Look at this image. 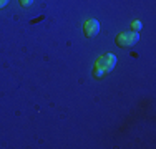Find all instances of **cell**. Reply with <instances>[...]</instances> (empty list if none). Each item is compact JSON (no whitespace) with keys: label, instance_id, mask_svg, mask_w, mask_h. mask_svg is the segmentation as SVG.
<instances>
[{"label":"cell","instance_id":"1","mask_svg":"<svg viewBox=\"0 0 156 149\" xmlns=\"http://www.w3.org/2000/svg\"><path fill=\"white\" fill-rule=\"evenodd\" d=\"M116 65V57L111 53H105L101 55L98 60L95 61V66H93V76L95 78H101L105 76L106 73H110L111 70L115 68Z\"/></svg>","mask_w":156,"mask_h":149},{"label":"cell","instance_id":"2","mask_svg":"<svg viewBox=\"0 0 156 149\" xmlns=\"http://www.w3.org/2000/svg\"><path fill=\"white\" fill-rule=\"evenodd\" d=\"M140 40V35L138 32H121L116 35V38H115V42H116L118 47L121 48H128V47H133L135 43H138Z\"/></svg>","mask_w":156,"mask_h":149},{"label":"cell","instance_id":"3","mask_svg":"<svg viewBox=\"0 0 156 149\" xmlns=\"http://www.w3.org/2000/svg\"><path fill=\"white\" fill-rule=\"evenodd\" d=\"M83 30H85V35H87L88 38H93V36H96L100 32V23L96 20H93V18H90V20L85 22Z\"/></svg>","mask_w":156,"mask_h":149},{"label":"cell","instance_id":"4","mask_svg":"<svg viewBox=\"0 0 156 149\" xmlns=\"http://www.w3.org/2000/svg\"><path fill=\"white\" fill-rule=\"evenodd\" d=\"M32 3H33V0H20V5L23 7V9H28Z\"/></svg>","mask_w":156,"mask_h":149},{"label":"cell","instance_id":"5","mask_svg":"<svg viewBox=\"0 0 156 149\" xmlns=\"http://www.w3.org/2000/svg\"><path fill=\"white\" fill-rule=\"evenodd\" d=\"M141 28V22H135V23H131V30L133 32H138Z\"/></svg>","mask_w":156,"mask_h":149},{"label":"cell","instance_id":"6","mask_svg":"<svg viewBox=\"0 0 156 149\" xmlns=\"http://www.w3.org/2000/svg\"><path fill=\"white\" fill-rule=\"evenodd\" d=\"M7 3H9V0H0V10H2L3 7L7 5Z\"/></svg>","mask_w":156,"mask_h":149}]
</instances>
